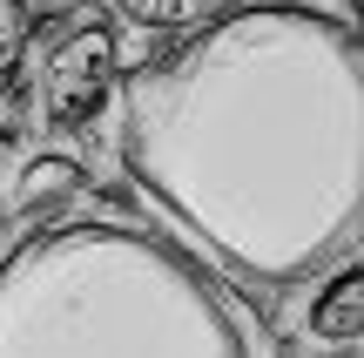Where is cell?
<instances>
[{
	"mask_svg": "<svg viewBox=\"0 0 364 358\" xmlns=\"http://www.w3.org/2000/svg\"><path fill=\"white\" fill-rule=\"evenodd\" d=\"M34 41L41 54L27 88L41 102V122L54 135H95V122L115 102V81H122V21L108 7H81L68 21L27 27V48Z\"/></svg>",
	"mask_w": 364,
	"mask_h": 358,
	"instance_id": "obj_3",
	"label": "cell"
},
{
	"mask_svg": "<svg viewBox=\"0 0 364 358\" xmlns=\"http://www.w3.org/2000/svg\"><path fill=\"white\" fill-rule=\"evenodd\" d=\"M331 358H358V352H351V345H338V352H331Z\"/></svg>",
	"mask_w": 364,
	"mask_h": 358,
	"instance_id": "obj_9",
	"label": "cell"
},
{
	"mask_svg": "<svg viewBox=\"0 0 364 358\" xmlns=\"http://www.w3.org/2000/svg\"><path fill=\"white\" fill-rule=\"evenodd\" d=\"M0 358H250V332L196 251L81 216L0 257Z\"/></svg>",
	"mask_w": 364,
	"mask_h": 358,
	"instance_id": "obj_2",
	"label": "cell"
},
{
	"mask_svg": "<svg viewBox=\"0 0 364 358\" xmlns=\"http://www.w3.org/2000/svg\"><path fill=\"white\" fill-rule=\"evenodd\" d=\"M81 189H88V162H81V156H61V149H41V156H27L21 176H14V210L41 223V216L68 210Z\"/></svg>",
	"mask_w": 364,
	"mask_h": 358,
	"instance_id": "obj_4",
	"label": "cell"
},
{
	"mask_svg": "<svg viewBox=\"0 0 364 358\" xmlns=\"http://www.w3.org/2000/svg\"><path fill=\"white\" fill-rule=\"evenodd\" d=\"M27 54V0H0V88L21 75Z\"/></svg>",
	"mask_w": 364,
	"mask_h": 358,
	"instance_id": "obj_7",
	"label": "cell"
},
{
	"mask_svg": "<svg viewBox=\"0 0 364 358\" xmlns=\"http://www.w3.org/2000/svg\"><path fill=\"white\" fill-rule=\"evenodd\" d=\"M0 230H7V216H0Z\"/></svg>",
	"mask_w": 364,
	"mask_h": 358,
	"instance_id": "obj_11",
	"label": "cell"
},
{
	"mask_svg": "<svg viewBox=\"0 0 364 358\" xmlns=\"http://www.w3.org/2000/svg\"><path fill=\"white\" fill-rule=\"evenodd\" d=\"M304 332L324 338V345H358V332H364V270H358V264H338V270L311 291Z\"/></svg>",
	"mask_w": 364,
	"mask_h": 358,
	"instance_id": "obj_5",
	"label": "cell"
},
{
	"mask_svg": "<svg viewBox=\"0 0 364 358\" xmlns=\"http://www.w3.org/2000/svg\"><path fill=\"white\" fill-rule=\"evenodd\" d=\"M230 7V0H115V21L142 27V34H189V27L216 21V14Z\"/></svg>",
	"mask_w": 364,
	"mask_h": 358,
	"instance_id": "obj_6",
	"label": "cell"
},
{
	"mask_svg": "<svg viewBox=\"0 0 364 358\" xmlns=\"http://www.w3.org/2000/svg\"><path fill=\"white\" fill-rule=\"evenodd\" d=\"M344 7H351V0H344Z\"/></svg>",
	"mask_w": 364,
	"mask_h": 358,
	"instance_id": "obj_12",
	"label": "cell"
},
{
	"mask_svg": "<svg viewBox=\"0 0 364 358\" xmlns=\"http://www.w3.org/2000/svg\"><path fill=\"white\" fill-rule=\"evenodd\" d=\"M95 203L108 210V223H129V216L142 210V196H135L129 183H95Z\"/></svg>",
	"mask_w": 364,
	"mask_h": 358,
	"instance_id": "obj_8",
	"label": "cell"
},
{
	"mask_svg": "<svg viewBox=\"0 0 364 358\" xmlns=\"http://www.w3.org/2000/svg\"><path fill=\"white\" fill-rule=\"evenodd\" d=\"M270 358H297V352H290V345H284V352H270Z\"/></svg>",
	"mask_w": 364,
	"mask_h": 358,
	"instance_id": "obj_10",
	"label": "cell"
},
{
	"mask_svg": "<svg viewBox=\"0 0 364 358\" xmlns=\"http://www.w3.org/2000/svg\"><path fill=\"white\" fill-rule=\"evenodd\" d=\"M129 189L250 291H297L364 237V41L351 14L243 0L122 61Z\"/></svg>",
	"mask_w": 364,
	"mask_h": 358,
	"instance_id": "obj_1",
	"label": "cell"
}]
</instances>
